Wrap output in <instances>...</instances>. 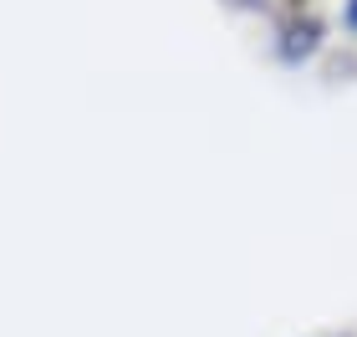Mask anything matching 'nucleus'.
Returning <instances> with one entry per match:
<instances>
[{"label":"nucleus","instance_id":"obj_1","mask_svg":"<svg viewBox=\"0 0 357 337\" xmlns=\"http://www.w3.org/2000/svg\"><path fill=\"white\" fill-rule=\"evenodd\" d=\"M342 21H347V31H357V0H347V6H342Z\"/></svg>","mask_w":357,"mask_h":337}]
</instances>
